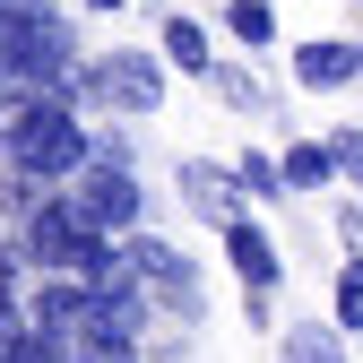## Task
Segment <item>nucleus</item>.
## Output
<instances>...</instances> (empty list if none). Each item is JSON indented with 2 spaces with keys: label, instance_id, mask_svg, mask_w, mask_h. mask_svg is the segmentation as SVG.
I'll list each match as a JSON object with an SVG mask.
<instances>
[{
  "label": "nucleus",
  "instance_id": "4",
  "mask_svg": "<svg viewBox=\"0 0 363 363\" xmlns=\"http://www.w3.org/2000/svg\"><path fill=\"white\" fill-rule=\"evenodd\" d=\"M86 96H104V104H130V113H147L164 86H156V61L147 52H104L96 69H86Z\"/></svg>",
  "mask_w": 363,
  "mask_h": 363
},
{
  "label": "nucleus",
  "instance_id": "5",
  "mask_svg": "<svg viewBox=\"0 0 363 363\" xmlns=\"http://www.w3.org/2000/svg\"><path fill=\"white\" fill-rule=\"evenodd\" d=\"M130 259H139V277L182 311V320H199V268L182 259V251H164V242H147V234H130Z\"/></svg>",
  "mask_w": 363,
  "mask_h": 363
},
{
  "label": "nucleus",
  "instance_id": "2",
  "mask_svg": "<svg viewBox=\"0 0 363 363\" xmlns=\"http://www.w3.org/2000/svg\"><path fill=\"white\" fill-rule=\"evenodd\" d=\"M9 164L26 182H78L86 164H96V139L69 121V104H35V121L18 130V147H9Z\"/></svg>",
  "mask_w": 363,
  "mask_h": 363
},
{
  "label": "nucleus",
  "instance_id": "7",
  "mask_svg": "<svg viewBox=\"0 0 363 363\" xmlns=\"http://www.w3.org/2000/svg\"><path fill=\"white\" fill-rule=\"evenodd\" d=\"M182 191H191V208H208L216 225H242V191H234L216 164H182Z\"/></svg>",
  "mask_w": 363,
  "mask_h": 363
},
{
  "label": "nucleus",
  "instance_id": "10",
  "mask_svg": "<svg viewBox=\"0 0 363 363\" xmlns=\"http://www.w3.org/2000/svg\"><path fill=\"white\" fill-rule=\"evenodd\" d=\"M329 173H337V147H286V182L311 191V182H329Z\"/></svg>",
  "mask_w": 363,
  "mask_h": 363
},
{
  "label": "nucleus",
  "instance_id": "3",
  "mask_svg": "<svg viewBox=\"0 0 363 363\" xmlns=\"http://www.w3.org/2000/svg\"><path fill=\"white\" fill-rule=\"evenodd\" d=\"M78 208L96 216L104 234L139 225V182H130V164H86V173H78Z\"/></svg>",
  "mask_w": 363,
  "mask_h": 363
},
{
  "label": "nucleus",
  "instance_id": "6",
  "mask_svg": "<svg viewBox=\"0 0 363 363\" xmlns=\"http://www.w3.org/2000/svg\"><path fill=\"white\" fill-rule=\"evenodd\" d=\"M225 251H234V268H242V286L251 294H277V251H268V234L242 216V225H225Z\"/></svg>",
  "mask_w": 363,
  "mask_h": 363
},
{
  "label": "nucleus",
  "instance_id": "9",
  "mask_svg": "<svg viewBox=\"0 0 363 363\" xmlns=\"http://www.w3.org/2000/svg\"><path fill=\"white\" fill-rule=\"evenodd\" d=\"M35 104H43V96H18V78H9V86H0V156H9V147H18V130L35 121Z\"/></svg>",
  "mask_w": 363,
  "mask_h": 363
},
{
  "label": "nucleus",
  "instance_id": "11",
  "mask_svg": "<svg viewBox=\"0 0 363 363\" xmlns=\"http://www.w3.org/2000/svg\"><path fill=\"white\" fill-rule=\"evenodd\" d=\"M164 52H173L182 69H208V35H199L191 18H173V26H164Z\"/></svg>",
  "mask_w": 363,
  "mask_h": 363
},
{
  "label": "nucleus",
  "instance_id": "14",
  "mask_svg": "<svg viewBox=\"0 0 363 363\" xmlns=\"http://www.w3.org/2000/svg\"><path fill=\"white\" fill-rule=\"evenodd\" d=\"M277 182H286V164H268V156L242 164V191H277Z\"/></svg>",
  "mask_w": 363,
  "mask_h": 363
},
{
  "label": "nucleus",
  "instance_id": "1",
  "mask_svg": "<svg viewBox=\"0 0 363 363\" xmlns=\"http://www.w3.org/2000/svg\"><path fill=\"white\" fill-rule=\"evenodd\" d=\"M26 251H35L43 268H69V277H104V268H113L104 225L78 208V191H52V199L26 208Z\"/></svg>",
  "mask_w": 363,
  "mask_h": 363
},
{
  "label": "nucleus",
  "instance_id": "16",
  "mask_svg": "<svg viewBox=\"0 0 363 363\" xmlns=\"http://www.w3.org/2000/svg\"><path fill=\"white\" fill-rule=\"evenodd\" d=\"M96 9H113V0H96Z\"/></svg>",
  "mask_w": 363,
  "mask_h": 363
},
{
  "label": "nucleus",
  "instance_id": "15",
  "mask_svg": "<svg viewBox=\"0 0 363 363\" xmlns=\"http://www.w3.org/2000/svg\"><path fill=\"white\" fill-rule=\"evenodd\" d=\"M329 147H337V164H346V173L363 182V130H337V139H329Z\"/></svg>",
  "mask_w": 363,
  "mask_h": 363
},
{
  "label": "nucleus",
  "instance_id": "8",
  "mask_svg": "<svg viewBox=\"0 0 363 363\" xmlns=\"http://www.w3.org/2000/svg\"><path fill=\"white\" fill-rule=\"evenodd\" d=\"M303 86H346L354 69H363V52H354V43H303Z\"/></svg>",
  "mask_w": 363,
  "mask_h": 363
},
{
  "label": "nucleus",
  "instance_id": "13",
  "mask_svg": "<svg viewBox=\"0 0 363 363\" xmlns=\"http://www.w3.org/2000/svg\"><path fill=\"white\" fill-rule=\"evenodd\" d=\"M286 363H337V337L329 329H294L286 337Z\"/></svg>",
  "mask_w": 363,
  "mask_h": 363
},
{
  "label": "nucleus",
  "instance_id": "12",
  "mask_svg": "<svg viewBox=\"0 0 363 363\" xmlns=\"http://www.w3.org/2000/svg\"><path fill=\"white\" fill-rule=\"evenodd\" d=\"M225 18H234V35H242V43H268V35H277V18H268V0H234Z\"/></svg>",
  "mask_w": 363,
  "mask_h": 363
}]
</instances>
